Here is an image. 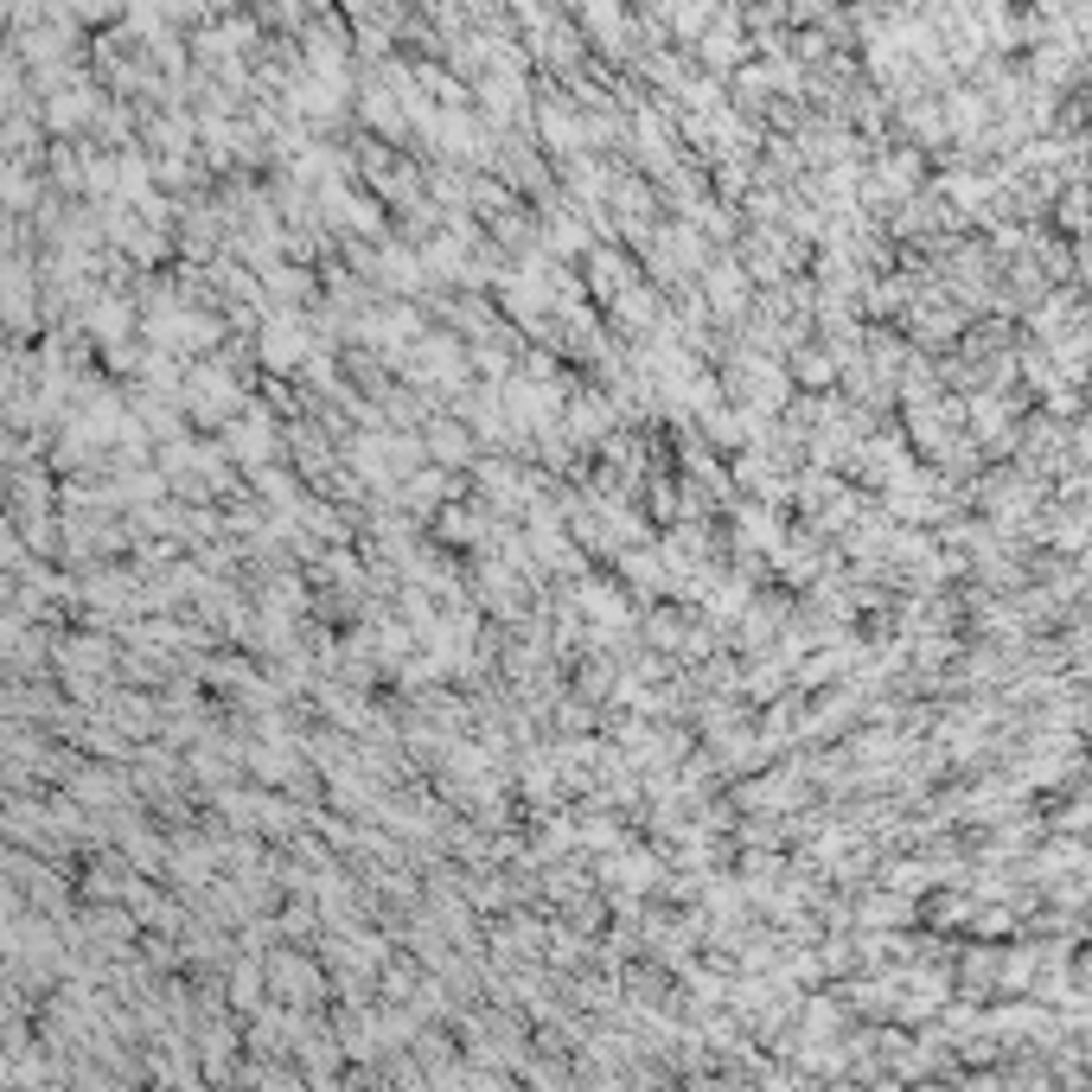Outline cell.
Masks as SVG:
<instances>
[{"mask_svg": "<svg viewBox=\"0 0 1092 1092\" xmlns=\"http://www.w3.org/2000/svg\"><path fill=\"white\" fill-rule=\"evenodd\" d=\"M185 409L205 422H224L237 409V378H231V364H199L193 378H185Z\"/></svg>", "mask_w": 1092, "mask_h": 1092, "instance_id": "6da1fadb", "label": "cell"}, {"mask_svg": "<svg viewBox=\"0 0 1092 1092\" xmlns=\"http://www.w3.org/2000/svg\"><path fill=\"white\" fill-rule=\"evenodd\" d=\"M793 371H799V378H805V384H824V378H831V352H824V346H805Z\"/></svg>", "mask_w": 1092, "mask_h": 1092, "instance_id": "52a82bcc", "label": "cell"}, {"mask_svg": "<svg viewBox=\"0 0 1092 1092\" xmlns=\"http://www.w3.org/2000/svg\"><path fill=\"white\" fill-rule=\"evenodd\" d=\"M262 358L269 364H294V358H307V320L300 314H282L262 326Z\"/></svg>", "mask_w": 1092, "mask_h": 1092, "instance_id": "7a4b0ae2", "label": "cell"}, {"mask_svg": "<svg viewBox=\"0 0 1092 1092\" xmlns=\"http://www.w3.org/2000/svg\"><path fill=\"white\" fill-rule=\"evenodd\" d=\"M467 447H473V441H467L461 422H435V435H429V454H435V461H467Z\"/></svg>", "mask_w": 1092, "mask_h": 1092, "instance_id": "277c9868", "label": "cell"}, {"mask_svg": "<svg viewBox=\"0 0 1092 1092\" xmlns=\"http://www.w3.org/2000/svg\"><path fill=\"white\" fill-rule=\"evenodd\" d=\"M569 422H575V435H594V429H608V422H614V409H608V403H594V396H582Z\"/></svg>", "mask_w": 1092, "mask_h": 1092, "instance_id": "8992f818", "label": "cell"}, {"mask_svg": "<svg viewBox=\"0 0 1092 1092\" xmlns=\"http://www.w3.org/2000/svg\"><path fill=\"white\" fill-rule=\"evenodd\" d=\"M231 447L256 467V461H269L275 454V429H269V416H243V422H231Z\"/></svg>", "mask_w": 1092, "mask_h": 1092, "instance_id": "3957f363", "label": "cell"}, {"mask_svg": "<svg viewBox=\"0 0 1092 1092\" xmlns=\"http://www.w3.org/2000/svg\"><path fill=\"white\" fill-rule=\"evenodd\" d=\"M90 332L122 338V332H128V307H122V300H96V307H90Z\"/></svg>", "mask_w": 1092, "mask_h": 1092, "instance_id": "5b68a950", "label": "cell"}]
</instances>
